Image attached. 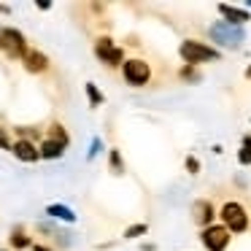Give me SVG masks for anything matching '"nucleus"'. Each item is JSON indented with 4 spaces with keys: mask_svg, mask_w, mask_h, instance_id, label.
<instances>
[{
    "mask_svg": "<svg viewBox=\"0 0 251 251\" xmlns=\"http://www.w3.org/2000/svg\"><path fill=\"white\" fill-rule=\"evenodd\" d=\"M38 154H41V159H60L62 154H65V149H62L60 143L44 138V141H41V146H38Z\"/></svg>",
    "mask_w": 251,
    "mask_h": 251,
    "instance_id": "nucleus-13",
    "label": "nucleus"
},
{
    "mask_svg": "<svg viewBox=\"0 0 251 251\" xmlns=\"http://www.w3.org/2000/svg\"><path fill=\"white\" fill-rule=\"evenodd\" d=\"M122 76L130 87L141 89V87H149L151 84V65L141 57H130V60L122 62Z\"/></svg>",
    "mask_w": 251,
    "mask_h": 251,
    "instance_id": "nucleus-4",
    "label": "nucleus"
},
{
    "mask_svg": "<svg viewBox=\"0 0 251 251\" xmlns=\"http://www.w3.org/2000/svg\"><path fill=\"white\" fill-rule=\"evenodd\" d=\"M238 162L243 165V168H249V165H251V149L240 146V151H238Z\"/></svg>",
    "mask_w": 251,
    "mask_h": 251,
    "instance_id": "nucleus-22",
    "label": "nucleus"
},
{
    "mask_svg": "<svg viewBox=\"0 0 251 251\" xmlns=\"http://www.w3.org/2000/svg\"><path fill=\"white\" fill-rule=\"evenodd\" d=\"M216 216L222 219V227L229 229V235H243L246 229H249V224H251V219H249V213H246V208L240 205L238 200H227Z\"/></svg>",
    "mask_w": 251,
    "mask_h": 251,
    "instance_id": "nucleus-3",
    "label": "nucleus"
},
{
    "mask_svg": "<svg viewBox=\"0 0 251 251\" xmlns=\"http://www.w3.org/2000/svg\"><path fill=\"white\" fill-rule=\"evenodd\" d=\"M95 57H98L100 62H105L108 68H122V62H125V49H122L119 44H114V38L100 35V38L95 41Z\"/></svg>",
    "mask_w": 251,
    "mask_h": 251,
    "instance_id": "nucleus-6",
    "label": "nucleus"
},
{
    "mask_svg": "<svg viewBox=\"0 0 251 251\" xmlns=\"http://www.w3.org/2000/svg\"><path fill=\"white\" fill-rule=\"evenodd\" d=\"M229 240H232V235H229V229L222 227V224H211V227H205L200 232V243L205 251H227Z\"/></svg>",
    "mask_w": 251,
    "mask_h": 251,
    "instance_id": "nucleus-7",
    "label": "nucleus"
},
{
    "mask_svg": "<svg viewBox=\"0 0 251 251\" xmlns=\"http://www.w3.org/2000/svg\"><path fill=\"white\" fill-rule=\"evenodd\" d=\"M213 219H216V208H213V202L208 200V197H200V200L192 202V222H195L200 229L211 227Z\"/></svg>",
    "mask_w": 251,
    "mask_h": 251,
    "instance_id": "nucleus-8",
    "label": "nucleus"
},
{
    "mask_svg": "<svg viewBox=\"0 0 251 251\" xmlns=\"http://www.w3.org/2000/svg\"><path fill=\"white\" fill-rule=\"evenodd\" d=\"M149 235V224L141 222V224H132V227L125 229V240H138V238H146Z\"/></svg>",
    "mask_w": 251,
    "mask_h": 251,
    "instance_id": "nucleus-18",
    "label": "nucleus"
},
{
    "mask_svg": "<svg viewBox=\"0 0 251 251\" xmlns=\"http://www.w3.org/2000/svg\"><path fill=\"white\" fill-rule=\"evenodd\" d=\"M8 240H11V246H14L17 251L33 249V240H30V235L25 232V227H14V229H11V238H8Z\"/></svg>",
    "mask_w": 251,
    "mask_h": 251,
    "instance_id": "nucleus-15",
    "label": "nucleus"
},
{
    "mask_svg": "<svg viewBox=\"0 0 251 251\" xmlns=\"http://www.w3.org/2000/svg\"><path fill=\"white\" fill-rule=\"evenodd\" d=\"M38 8H41V11H49V8H51V3H46V0H41V3H38Z\"/></svg>",
    "mask_w": 251,
    "mask_h": 251,
    "instance_id": "nucleus-26",
    "label": "nucleus"
},
{
    "mask_svg": "<svg viewBox=\"0 0 251 251\" xmlns=\"http://www.w3.org/2000/svg\"><path fill=\"white\" fill-rule=\"evenodd\" d=\"M0 149L11 151V138H8V130H3V127H0Z\"/></svg>",
    "mask_w": 251,
    "mask_h": 251,
    "instance_id": "nucleus-23",
    "label": "nucleus"
},
{
    "mask_svg": "<svg viewBox=\"0 0 251 251\" xmlns=\"http://www.w3.org/2000/svg\"><path fill=\"white\" fill-rule=\"evenodd\" d=\"M240 146H246V149H251V135H243V141H240Z\"/></svg>",
    "mask_w": 251,
    "mask_h": 251,
    "instance_id": "nucleus-24",
    "label": "nucleus"
},
{
    "mask_svg": "<svg viewBox=\"0 0 251 251\" xmlns=\"http://www.w3.org/2000/svg\"><path fill=\"white\" fill-rule=\"evenodd\" d=\"M243 8H246V11H249V14H251V0H249V3H246V6H243Z\"/></svg>",
    "mask_w": 251,
    "mask_h": 251,
    "instance_id": "nucleus-30",
    "label": "nucleus"
},
{
    "mask_svg": "<svg viewBox=\"0 0 251 251\" xmlns=\"http://www.w3.org/2000/svg\"><path fill=\"white\" fill-rule=\"evenodd\" d=\"M178 57L184 60V65H202V62H216L222 60V51L213 49L211 44L197 38H186L178 44Z\"/></svg>",
    "mask_w": 251,
    "mask_h": 251,
    "instance_id": "nucleus-2",
    "label": "nucleus"
},
{
    "mask_svg": "<svg viewBox=\"0 0 251 251\" xmlns=\"http://www.w3.org/2000/svg\"><path fill=\"white\" fill-rule=\"evenodd\" d=\"M84 89H87V98H89V105H92V108H100V105L105 103V98H103V92L98 89V84L87 81V84H84Z\"/></svg>",
    "mask_w": 251,
    "mask_h": 251,
    "instance_id": "nucleus-17",
    "label": "nucleus"
},
{
    "mask_svg": "<svg viewBox=\"0 0 251 251\" xmlns=\"http://www.w3.org/2000/svg\"><path fill=\"white\" fill-rule=\"evenodd\" d=\"M184 168H186V173H189V176H197V173H200V159H197L195 154H189V157L184 159Z\"/></svg>",
    "mask_w": 251,
    "mask_h": 251,
    "instance_id": "nucleus-19",
    "label": "nucleus"
},
{
    "mask_svg": "<svg viewBox=\"0 0 251 251\" xmlns=\"http://www.w3.org/2000/svg\"><path fill=\"white\" fill-rule=\"evenodd\" d=\"M208 38H211L213 49L219 46V49L238 51L246 44V27H235V25H227V22H213L208 27Z\"/></svg>",
    "mask_w": 251,
    "mask_h": 251,
    "instance_id": "nucleus-1",
    "label": "nucleus"
},
{
    "mask_svg": "<svg viewBox=\"0 0 251 251\" xmlns=\"http://www.w3.org/2000/svg\"><path fill=\"white\" fill-rule=\"evenodd\" d=\"M0 251H6V249H0Z\"/></svg>",
    "mask_w": 251,
    "mask_h": 251,
    "instance_id": "nucleus-31",
    "label": "nucleus"
},
{
    "mask_svg": "<svg viewBox=\"0 0 251 251\" xmlns=\"http://www.w3.org/2000/svg\"><path fill=\"white\" fill-rule=\"evenodd\" d=\"M33 251H54V249H49V246H41V243H35V246H33Z\"/></svg>",
    "mask_w": 251,
    "mask_h": 251,
    "instance_id": "nucleus-25",
    "label": "nucleus"
},
{
    "mask_svg": "<svg viewBox=\"0 0 251 251\" xmlns=\"http://www.w3.org/2000/svg\"><path fill=\"white\" fill-rule=\"evenodd\" d=\"M0 14H6V17H8V14H11V8H8V6H3V3H0Z\"/></svg>",
    "mask_w": 251,
    "mask_h": 251,
    "instance_id": "nucleus-28",
    "label": "nucleus"
},
{
    "mask_svg": "<svg viewBox=\"0 0 251 251\" xmlns=\"http://www.w3.org/2000/svg\"><path fill=\"white\" fill-rule=\"evenodd\" d=\"M22 65L27 73H46L49 71V57L38 49H27V54L22 57Z\"/></svg>",
    "mask_w": 251,
    "mask_h": 251,
    "instance_id": "nucleus-11",
    "label": "nucleus"
},
{
    "mask_svg": "<svg viewBox=\"0 0 251 251\" xmlns=\"http://www.w3.org/2000/svg\"><path fill=\"white\" fill-rule=\"evenodd\" d=\"M0 49L6 51L11 60H22L25 54H27V38H25L19 30L14 27H0Z\"/></svg>",
    "mask_w": 251,
    "mask_h": 251,
    "instance_id": "nucleus-5",
    "label": "nucleus"
},
{
    "mask_svg": "<svg viewBox=\"0 0 251 251\" xmlns=\"http://www.w3.org/2000/svg\"><path fill=\"white\" fill-rule=\"evenodd\" d=\"M46 138H49V141H54V143H60L62 149H68V146H71V135H68V130L60 125V122L49 125V132H46Z\"/></svg>",
    "mask_w": 251,
    "mask_h": 251,
    "instance_id": "nucleus-14",
    "label": "nucleus"
},
{
    "mask_svg": "<svg viewBox=\"0 0 251 251\" xmlns=\"http://www.w3.org/2000/svg\"><path fill=\"white\" fill-rule=\"evenodd\" d=\"M100 151H103V141H100V138H92V143H89V151H87V159H95Z\"/></svg>",
    "mask_w": 251,
    "mask_h": 251,
    "instance_id": "nucleus-21",
    "label": "nucleus"
},
{
    "mask_svg": "<svg viewBox=\"0 0 251 251\" xmlns=\"http://www.w3.org/2000/svg\"><path fill=\"white\" fill-rule=\"evenodd\" d=\"M143 251H157V246H154V243H143Z\"/></svg>",
    "mask_w": 251,
    "mask_h": 251,
    "instance_id": "nucleus-27",
    "label": "nucleus"
},
{
    "mask_svg": "<svg viewBox=\"0 0 251 251\" xmlns=\"http://www.w3.org/2000/svg\"><path fill=\"white\" fill-rule=\"evenodd\" d=\"M243 76H246V78H249V81H251V65H246V71H243Z\"/></svg>",
    "mask_w": 251,
    "mask_h": 251,
    "instance_id": "nucleus-29",
    "label": "nucleus"
},
{
    "mask_svg": "<svg viewBox=\"0 0 251 251\" xmlns=\"http://www.w3.org/2000/svg\"><path fill=\"white\" fill-rule=\"evenodd\" d=\"M46 216L57 219V222H65V224L76 222V211L68 208V205H62V202H51V205H46Z\"/></svg>",
    "mask_w": 251,
    "mask_h": 251,
    "instance_id": "nucleus-12",
    "label": "nucleus"
},
{
    "mask_svg": "<svg viewBox=\"0 0 251 251\" xmlns=\"http://www.w3.org/2000/svg\"><path fill=\"white\" fill-rule=\"evenodd\" d=\"M108 168L114 176H125V159H122V151L119 149H108Z\"/></svg>",
    "mask_w": 251,
    "mask_h": 251,
    "instance_id": "nucleus-16",
    "label": "nucleus"
},
{
    "mask_svg": "<svg viewBox=\"0 0 251 251\" xmlns=\"http://www.w3.org/2000/svg\"><path fill=\"white\" fill-rule=\"evenodd\" d=\"M219 14H222V22L235 25V27H243L246 22H251V14L240 6H229V3H219Z\"/></svg>",
    "mask_w": 251,
    "mask_h": 251,
    "instance_id": "nucleus-9",
    "label": "nucleus"
},
{
    "mask_svg": "<svg viewBox=\"0 0 251 251\" xmlns=\"http://www.w3.org/2000/svg\"><path fill=\"white\" fill-rule=\"evenodd\" d=\"M11 154L19 159V162H38L41 159L38 146H35L33 141H25V138H19V141L11 143Z\"/></svg>",
    "mask_w": 251,
    "mask_h": 251,
    "instance_id": "nucleus-10",
    "label": "nucleus"
},
{
    "mask_svg": "<svg viewBox=\"0 0 251 251\" xmlns=\"http://www.w3.org/2000/svg\"><path fill=\"white\" fill-rule=\"evenodd\" d=\"M178 76L184 78V81H197V78H200V76H197V71H195V65H184L178 71Z\"/></svg>",
    "mask_w": 251,
    "mask_h": 251,
    "instance_id": "nucleus-20",
    "label": "nucleus"
}]
</instances>
